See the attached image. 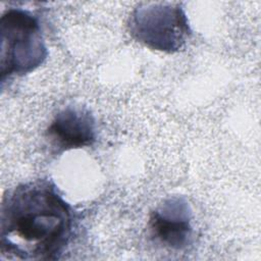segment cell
I'll use <instances>...</instances> for the list:
<instances>
[{"label": "cell", "mask_w": 261, "mask_h": 261, "mask_svg": "<svg viewBox=\"0 0 261 261\" xmlns=\"http://www.w3.org/2000/svg\"><path fill=\"white\" fill-rule=\"evenodd\" d=\"M74 215L49 179H35L7 192L1 205L0 252L10 260H57L68 245Z\"/></svg>", "instance_id": "6da1fadb"}, {"label": "cell", "mask_w": 261, "mask_h": 261, "mask_svg": "<svg viewBox=\"0 0 261 261\" xmlns=\"http://www.w3.org/2000/svg\"><path fill=\"white\" fill-rule=\"evenodd\" d=\"M1 83L30 73L48 57L39 18L22 8L6 9L0 20Z\"/></svg>", "instance_id": "7a4b0ae2"}, {"label": "cell", "mask_w": 261, "mask_h": 261, "mask_svg": "<svg viewBox=\"0 0 261 261\" xmlns=\"http://www.w3.org/2000/svg\"><path fill=\"white\" fill-rule=\"evenodd\" d=\"M133 39L144 46L165 53L181 50L192 30L178 3H145L135 8L128 19Z\"/></svg>", "instance_id": "3957f363"}, {"label": "cell", "mask_w": 261, "mask_h": 261, "mask_svg": "<svg viewBox=\"0 0 261 261\" xmlns=\"http://www.w3.org/2000/svg\"><path fill=\"white\" fill-rule=\"evenodd\" d=\"M192 217L191 207L184 197H169L150 213V237L165 249L185 250L193 242Z\"/></svg>", "instance_id": "277c9868"}, {"label": "cell", "mask_w": 261, "mask_h": 261, "mask_svg": "<svg viewBox=\"0 0 261 261\" xmlns=\"http://www.w3.org/2000/svg\"><path fill=\"white\" fill-rule=\"evenodd\" d=\"M46 138L57 153L90 147L97 138L95 118L86 108L66 106L55 114Z\"/></svg>", "instance_id": "5b68a950"}]
</instances>
